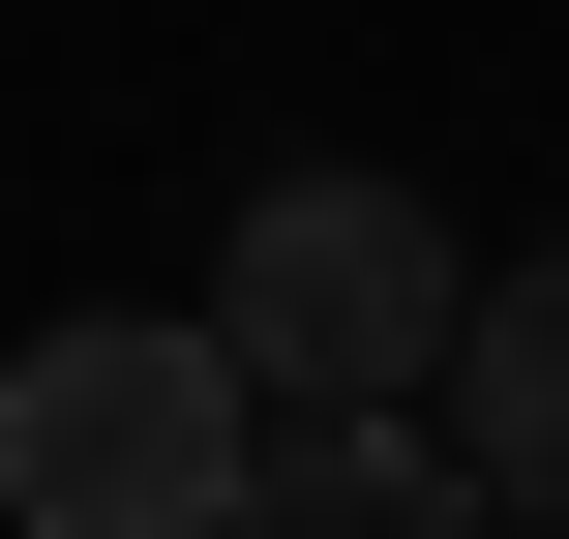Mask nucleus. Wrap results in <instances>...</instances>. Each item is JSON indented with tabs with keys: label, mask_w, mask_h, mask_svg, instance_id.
<instances>
[{
	"label": "nucleus",
	"mask_w": 569,
	"mask_h": 539,
	"mask_svg": "<svg viewBox=\"0 0 569 539\" xmlns=\"http://www.w3.org/2000/svg\"><path fill=\"white\" fill-rule=\"evenodd\" d=\"M180 330L240 360V420H420V390H450V330H480V270H450V210H420V180L300 150V180H240V240H210V300H180Z\"/></svg>",
	"instance_id": "1"
},
{
	"label": "nucleus",
	"mask_w": 569,
	"mask_h": 539,
	"mask_svg": "<svg viewBox=\"0 0 569 539\" xmlns=\"http://www.w3.org/2000/svg\"><path fill=\"white\" fill-rule=\"evenodd\" d=\"M240 480H270V420H240L210 330H30L0 360V510L30 539H240Z\"/></svg>",
	"instance_id": "2"
},
{
	"label": "nucleus",
	"mask_w": 569,
	"mask_h": 539,
	"mask_svg": "<svg viewBox=\"0 0 569 539\" xmlns=\"http://www.w3.org/2000/svg\"><path fill=\"white\" fill-rule=\"evenodd\" d=\"M420 420H450V480H480V510L569 539V240H540V270H480V330H450V390H420Z\"/></svg>",
	"instance_id": "3"
},
{
	"label": "nucleus",
	"mask_w": 569,
	"mask_h": 539,
	"mask_svg": "<svg viewBox=\"0 0 569 539\" xmlns=\"http://www.w3.org/2000/svg\"><path fill=\"white\" fill-rule=\"evenodd\" d=\"M240 539H510V510L450 480V420H270V480H240Z\"/></svg>",
	"instance_id": "4"
}]
</instances>
